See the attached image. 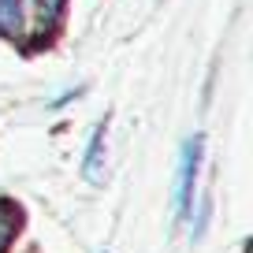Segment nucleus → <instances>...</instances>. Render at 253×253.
<instances>
[{
	"label": "nucleus",
	"mask_w": 253,
	"mask_h": 253,
	"mask_svg": "<svg viewBox=\"0 0 253 253\" xmlns=\"http://www.w3.org/2000/svg\"><path fill=\"white\" fill-rule=\"evenodd\" d=\"M201 149H205V138H190L186 149H182V164H179V179H175V220H186L190 205H194V182H198V168H201Z\"/></svg>",
	"instance_id": "f257e3e1"
},
{
	"label": "nucleus",
	"mask_w": 253,
	"mask_h": 253,
	"mask_svg": "<svg viewBox=\"0 0 253 253\" xmlns=\"http://www.w3.org/2000/svg\"><path fill=\"white\" fill-rule=\"evenodd\" d=\"M104 138H108V123H101L89 138V149H86V160H82V175L86 182H101L104 179Z\"/></svg>",
	"instance_id": "f03ea898"
},
{
	"label": "nucleus",
	"mask_w": 253,
	"mask_h": 253,
	"mask_svg": "<svg viewBox=\"0 0 253 253\" xmlns=\"http://www.w3.org/2000/svg\"><path fill=\"white\" fill-rule=\"evenodd\" d=\"M23 23V11H19V0H0V34H15Z\"/></svg>",
	"instance_id": "7ed1b4c3"
},
{
	"label": "nucleus",
	"mask_w": 253,
	"mask_h": 253,
	"mask_svg": "<svg viewBox=\"0 0 253 253\" xmlns=\"http://www.w3.org/2000/svg\"><path fill=\"white\" fill-rule=\"evenodd\" d=\"M60 8H63V0H38V15H41V23H56V15H60Z\"/></svg>",
	"instance_id": "20e7f679"
},
{
	"label": "nucleus",
	"mask_w": 253,
	"mask_h": 253,
	"mask_svg": "<svg viewBox=\"0 0 253 253\" xmlns=\"http://www.w3.org/2000/svg\"><path fill=\"white\" fill-rule=\"evenodd\" d=\"M11 235H15V216H11V212H0V253L8 250Z\"/></svg>",
	"instance_id": "39448f33"
}]
</instances>
